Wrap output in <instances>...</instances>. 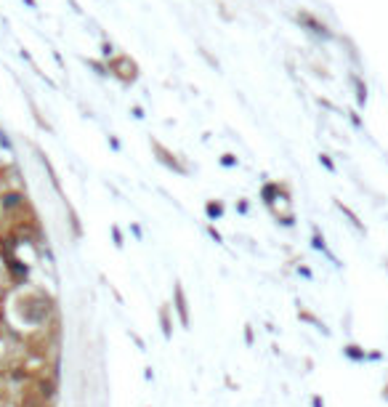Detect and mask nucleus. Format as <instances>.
I'll return each mask as SVG.
<instances>
[{"label": "nucleus", "mask_w": 388, "mask_h": 407, "mask_svg": "<svg viewBox=\"0 0 388 407\" xmlns=\"http://www.w3.org/2000/svg\"><path fill=\"white\" fill-rule=\"evenodd\" d=\"M107 69H109V75L117 77L120 83H125V86L136 83V77H138V64L128 56V53H115V56H109Z\"/></svg>", "instance_id": "obj_1"}, {"label": "nucleus", "mask_w": 388, "mask_h": 407, "mask_svg": "<svg viewBox=\"0 0 388 407\" xmlns=\"http://www.w3.org/2000/svg\"><path fill=\"white\" fill-rule=\"evenodd\" d=\"M27 210V197L19 189H3L0 192V213L6 218H16Z\"/></svg>", "instance_id": "obj_2"}, {"label": "nucleus", "mask_w": 388, "mask_h": 407, "mask_svg": "<svg viewBox=\"0 0 388 407\" xmlns=\"http://www.w3.org/2000/svg\"><path fill=\"white\" fill-rule=\"evenodd\" d=\"M149 144H152V149H154V154H157V160H160V162H162L168 171L178 173V176H186V173H189V168L181 162V157L175 154V152H170V149H168V146H165L162 141H157V138H152Z\"/></svg>", "instance_id": "obj_3"}, {"label": "nucleus", "mask_w": 388, "mask_h": 407, "mask_svg": "<svg viewBox=\"0 0 388 407\" xmlns=\"http://www.w3.org/2000/svg\"><path fill=\"white\" fill-rule=\"evenodd\" d=\"M295 22H298L303 30H309L311 35H319V38H332L330 27L322 22V19H317L311 11H298V14H295Z\"/></svg>", "instance_id": "obj_4"}, {"label": "nucleus", "mask_w": 388, "mask_h": 407, "mask_svg": "<svg viewBox=\"0 0 388 407\" xmlns=\"http://www.w3.org/2000/svg\"><path fill=\"white\" fill-rule=\"evenodd\" d=\"M173 295H175V311H178V319L183 328H189V301H186V293H183V285L175 282L173 285Z\"/></svg>", "instance_id": "obj_5"}, {"label": "nucleus", "mask_w": 388, "mask_h": 407, "mask_svg": "<svg viewBox=\"0 0 388 407\" xmlns=\"http://www.w3.org/2000/svg\"><path fill=\"white\" fill-rule=\"evenodd\" d=\"M38 157H40V165L45 171H48V179H51V184H53V189H56L61 197H64V189H61V181H59V173H56V168H53V162L48 160V154H45L43 149H38Z\"/></svg>", "instance_id": "obj_6"}, {"label": "nucleus", "mask_w": 388, "mask_h": 407, "mask_svg": "<svg viewBox=\"0 0 388 407\" xmlns=\"http://www.w3.org/2000/svg\"><path fill=\"white\" fill-rule=\"evenodd\" d=\"M298 319L309 322V325H314V328H317V330H322V333H325V336H330L327 325H325V322H322V319H319V317H317V314H314V311H309L306 306H298Z\"/></svg>", "instance_id": "obj_7"}, {"label": "nucleus", "mask_w": 388, "mask_h": 407, "mask_svg": "<svg viewBox=\"0 0 388 407\" xmlns=\"http://www.w3.org/2000/svg\"><path fill=\"white\" fill-rule=\"evenodd\" d=\"M160 325H162V336L165 338H173V319H170V306L168 303H162L160 306Z\"/></svg>", "instance_id": "obj_8"}, {"label": "nucleus", "mask_w": 388, "mask_h": 407, "mask_svg": "<svg viewBox=\"0 0 388 407\" xmlns=\"http://www.w3.org/2000/svg\"><path fill=\"white\" fill-rule=\"evenodd\" d=\"M343 357H348L351 362H367V349H362L359 344H346L343 346Z\"/></svg>", "instance_id": "obj_9"}, {"label": "nucleus", "mask_w": 388, "mask_h": 407, "mask_svg": "<svg viewBox=\"0 0 388 407\" xmlns=\"http://www.w3.org/2000/svg\"><path fill=\"white\" fill-rule=\"evenodd\" d=\"M205 213H208L210 221H218L221 216H224V202L221 200H208L205 202Z\"/></svg>", "instance_id": "obj_10"}, {"label": "nucleus", "mask_w": 388, "mask_h": 407, "mask_svg": "<svg viewBox=\"0 0 388 407\" xmlns=\"http://www.w3.org/2000/svg\"><path fill=\"white\" fill-rule=\"evenodd\" d=\"M64 205H67V210H69V224H72V234H75L77 239L82 237V226H80V216H77V210L69 205V200H64Z\"/></svg>", "instance_id": "obj_11"}, {"label": "nucleus", "mask_w": 388, "mask_h": 407, "mask_svg": "<svg viewBox=\"0 0 388 407\" xmlns=\"http://www.w3.org/2000/svg\"><path fill=\"white\" fill-rule=\"evenodd\" d=\"M335 208L340 210V213H346V216H348V221H351V224H354V226L359 229V232H364V224L359 221V216H356V213H354V210H351L348 205H343V202H335Z\"/></svg>", "instance_id": "obj_12"}, {"label": "nucleus", "mask_w": 388, "mask_h": 407, "mask_svg": "<svg viewBox=\"0 0 388 407\" xmlns=\"http://www.w3.org/2000/svg\"><path fill=\"white\" fill-rule=\"evenodd\" d=\"M351 80H354V86H356V101H359V104H364V101H367V86L356 75L351 77Z\"/></svg>", "instance_id": "obj_13"}, {"label": "nucleus", "mask_w": 388, "mask_h": 407, "mask_svg": "<svg viewBox=\"0 0 388 407\" xmlns=\"http://www.w3.org/2000/svg\"><path fill=\"white\" fill-rule=\"evenodd\" d=\"M311 245H314V251H322V253H327V245H325V237L319 234V229H314V237H311ZM330 256V253H327Z\"/></svg>", "instance_id": "obj_14"}, {"label": "nucleus", "mask_w": 388, "mask_h": 407, "mask_svg": "<svg viewBox=\"0 0 388 407\" xmlns=\"http://www.w3.org/2000/svg\"><path fill=\"white\" fill-rule=\"evenodd\" d=\"M221 165H226V168H237V165H239V160H237V154L226 152L224 157H221Z\"/></svg>", "instance_id": "obj_15"}, {"label": "nucleus", "mask_w": 388, "mask_h": 407, "mask_svg": "<svg viewBox=\"0 0 388 407\" xmlns=\"http://www.w3.org/2000/svg\"><path fill=\"white\" fill-rule=\"evenodd\" d=\"M245 344L253 346L255 344V336H253V325H245Z\"/></svg>", "instance_id": "obj_16"}, {"label": "nucleus", "mask_w": 388, "mask_h": 407, "mask_svg": "<svg viewBox=\"0 0 388 407\" xmlns=\"http://www.w3.org/2000/svg\"><path fill=\"white\" fill-rule=\"evenodd\" d=\"M112 237H115V245H117V248L125 245V242H123V232H120V226H112Z\"/></svg>", "instance_id": "obj_17"}, {"label": "nucleus", "mask_w": 388, "mask_h": 407, "mask_svg": "<svg viewBox=\"0 0 388 407\" xmlns=\"http://www.w3.org/2000/svg\"><path fill=\"white\" fill-rule=\"evenodd\" d=\"M319 162L325 165L327 171H335V165H332V160H330V154H319Z\"/></svg>", "instance_id": "obj_18"}, {"label": "nucleus", "mask_w": 388, "mask_h": 407, "mask_svg": "<svg viewBox=\"0 0 388 407\" xmlns=\"http://www.w3.org/2000/svg\"><path fill=\"white\" fill-rule=\"evenodd\" d=\"M208 234H210V237H213V239H216V242H224V237H221V232H218V229H216V226H210V224H208Z\"/></svg>", "instance_id": "obj_19"}, {"label": "nucleus", "mask_w": 388, "mask_h": 407, "mask_svg": "<svg viewBox=\"0 0 388 407\" xmlns=\"http://www.w3.org/2000/svg\"><path fill=\"white\" fill-rule=\"evenodd\" d=\"M298 274H303V277H306V280H311V269H309V266H303V264H298Z\"/></svg>", "instance_id": "obj_20"}, {"label": "nucleus", "mask_w": 388, "mask_h": 407, "mask_svg": "<svg viewBox=\"0 0 388 407\" xmlns=\"http://www.w3.org/2000/svg\"><path fill=\"white\" fill-rule=\"evenodd\" d=\"M311 404H314V407H325V399H322L319 394H314V396H311Z\"/></svg>", "instance_id": "obj_21"}, {"label": "nucleus", "mask_w": 388, "mask_h": 407, "mask_svg": "<svg viewBox=\"0 0 388 407\" xmlns=\"http://www.w3.org/2000/svg\"><path fill=\"white\" fill-rule=\"evenodd\" d=\"M3 391H6V378H3V373H0V396H3Z\"/></svg>", "instance_id": "obj_22"}, {"label": "nucleus", "mask_w": 388, "mask_h": 407, "mask_svg": "<svg viewBox=\"0 0 388 407\" xmlns=\"http://www.w3.org/2000/svg\"><path fill=\"white\" fill-rule=\"evenodd\" d=\"M383 399H388V386L383 388Z\"/></svg>", "instance_id": "obj_23"}, {"label": "nucleus", "mask_w": 388, "mask_h": 407, "mask_svg": "<svg viewBox=\"0 0 388 407\" xmlns=\"http://www.w3.org/2000/svg\"><path fill=\"white\" fill-rule=\"evenodd\" d=\"M0 303H3V295H0Z\"/></svg>", "instance_id": "obj_24"}]
</instances>
